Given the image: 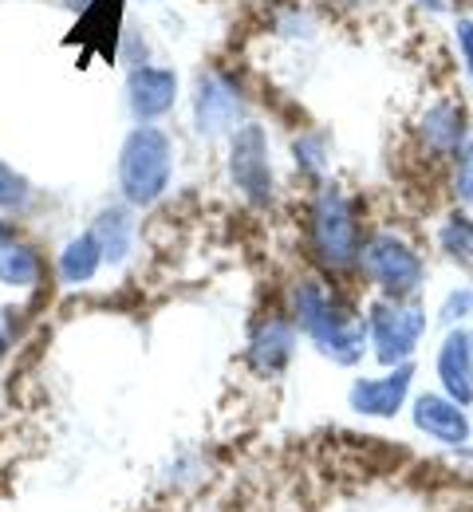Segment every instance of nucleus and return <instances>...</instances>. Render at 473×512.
<instances>
[{"label":"nucleus","instance_id":"f257e3e1","mask_svg":"<svg viewBox=\"0 0 473 512\" xmlns=\"http://www.w3.org/2000/svg\"><path fill=\"white\" fill-rule=\"evenodd\" d=\"M288 316L312 339V347L332 359L336 367H355L371 351L367 343V316L355 312L351 300H343L336 288L320 276H300L288 288Z\"/></svg>","mask_w":473,"mask_h":512},{"label":"nucleus","instance_id":"f03ea898","mask_svg":"<svg viewBox=\"0 0 473 512\" xmlns=\"http://www.w3.org/2000/svg\"><path fill=\"white\" fill-rule=\"evenodd\" d=\"M308 253L324 272H351L359 264V249H363V225H359V205L355 197L339 186H320L312 193L308 205Z\"/></svg>","mask_w":473,"mask_h":512},{"label":"nucleus","instance_id":"7ed1b4c3","mask_svg":"<svg viewBox=\"0 0 473 512\" xmlns=\"http://www.w3.org/2000/svg\"><path fill=\"white\" fill-rule=\"evenodd\" d=\"M355 272L379 292V296H418L426 284V256L418 253L403 233L375 229L363 237Z\"/></svg>","mask_w":473,"mask_h":512},{"label":"nucleus","instance_id":"20e7f679","mask_svg":"<svg viewBox=\"0 0 473 512\" xmlns=\"http://www.w3.org/2000/svg\"><path fill=\"white\" fill-rule=\"evenodd\" d=\"M367 343L383 367H403L430 331V316L418 296H375L367 304Z\"/></svg>","mask_w":473,"mask_h":512},{"label":"nucleus","instance_id":"39448f33","mask_svg":"<svg viewBox=\"0 0 473 512\" xmlns=\"http://www.w3.org/2000/svg\"><path fill=\"white\" fill-rule=\"evenodd\" d=\"M174 174V146L166 130L142 127L127 134L119 150V190L131 205H154Z\"/></svg>","mask_w":473,"mask_h":512},{"label":"nucleus","instance_id":"423d86ee","mask_svg":"<svg viewBox=\"0 0 473 512\" xmlns=\"http://www.w3.org/2000/svg\"><path fill=\"white\" fill-rule=\"evenodd\" d=\"M229 178L233 186L245 193L249 205H272V154L269 134L257 123L233 130V146H229Z\"/></svg>","mask_w":473,"mask_h":512},{"label":"nucleus","instance_id":"0eeeda50","mask_svg":"<svg viewBox=\"0 0 473 512\" xmlns=\"http://www.w3.org/2000/svg\"><path fill=\"white\" fill-rule=\"evenodd\" d=\"M410 422L418 434H426L430 442L450 449L470 446L473 438V422H470V406L454 402L450 394L442 390H426V394H414L410 402Z\"/></svg>","mask_w":473,"mask_h":512},{"label":"nucleus","instance_id":"6e6552de","mask_svg":"<svg viewBox=\"0 0 473 512\" xmlns=\"http://www.w3.org/2000/svg\"><path fill=\"white\" fill-rule=\"evenodd\" d=\"M414 134H418V146L438 158V162H454L458 150L470 142V115L458 99H434L426 103V111L418 115L414 123Z\"/></svg>","mask_w":473,"mask_h":512},{"label":"nucleus","instance_id":"1a4fd4ad","mask_svg":"<svg viewBox=\"0 0 473 512\" xmlns=\"http://www.w3.org/2000/svg\"><path fill=\"white\" fill-rule=\"evenodd\" d=\"M410 383H414V363L403 367H387V375L375 379H355L347 390V406L363 418H395L410 398Z\"/></svg>","mask_w":473,"mask_h":512},{"label":"nucleus","instance_id":"9d476101","mask_svg":"<svg viewBox=\"0 0 473 512\" xmlns=\"http://www.w3.org/2000/svg\"><path fill=\"white\" fill-rule=\"evenodd\" d=\"M434 375L442 383V394L454 402L473 406V339L466 327H450L434 355Z\"/></svg>","mask_w":473,"mask_h":512},{"label":"nucleus","instance_id":"9b49d317","mask_svg":"<svg viewBox=\"0 0 473 512\" xmlns=\"http://www.w3.org/2000/svg\"><path fill=\"white\" fill-rule=\"evenodd\" d=\"M296 335H300V327L292 316H284V312H269L265 320L257 323V331H253V339H249V363H253V371L257 375H280L288 363H292V351H296Z\"/></svg>","mask_w":473,"mask_h":512},{"label":"nucleus","instance_id":"f8f14e48","mask_svg":"<svg viewBox=\"0 0 473 512\" xmlns=\"http://www.w3.org/2000/svg\"><path fill=\"white\" fill-rule=\"evenodd\" d=\"M194 107H198V130L209 134V138L237 130L241 111H245L237 87L229 79H221V75H202L198 79V103Z\"/></svg>","mask_w":473,"mask_h":512},{"label":"nucleus","instance_id":"ddd939ff","mask_svg":"<svg viewBox=\"0 0 473 512\" xmlns=\"http://www.w3.org/2000/svg\"><path fill=\"white\" fill-rule=\"evenodd\" d=\"M127 99L138 123L162 119L178 99V75L170 67H135L127 79Z\"/></svg>","mask_w":473,"mask_h":512},{"label":"nucleus","instance_id":"4468645a","mask_svg":"<svg viewBox=\"0 0 473 512\" xmlns=\"http://www.w3.org/2000/svg\"><path fill=\"white\" fill-rule=\"evenodd\" d=\"M434 245H438V253L446 256L454 268L473 272V213L450 209L438 221V229H434Z\"/></svg>","mask_w":473,"mask_h":512},{"label":"nucleus","instance_id":"2eb2a0df","mask_svg":"<svg viewBox=\"0 0 473 512\" xmlns=\"http://www.w3.org/2000/svg\"><path fill=\"white\" fill-rule=\"evenodd\" d=\"M99 264H103V249H99L95 233H79L60 253V280L64 284H87L99 272Z\"/></svg>","mask_w":473,"mask_h":512},{"label":"nucleus","instance_id":"dca6fc26","mask_svg":"<svg viewBox=\"0 0 473 512\" xmlns=\"http://www.w3.org/2000/svg\"><path fill=\"white\" fill-rule=\"evenodd\" d=\"M91 233H95V241H99V249H103V260H111V264L127 260L135 229H131V217H127L123 209H103Z\"/></svg>","mask_w":473,"mask_h":512},{"label":"nucleus","instance_id":"f3484780","mask_svg":"<svg viewBox=\"0 0 473 512\" xmlns=\"http://www.w3.org/2000/svg\"><path fill=\"white\" fill-rule=\"evenodd\" d=\"M40 272H44V264H40V253L32 245L12 241L0 249V280L8 288H32L40 280Z\"/></svg>","mask_w":473,"mask_h":512},{"label":"nucleus","instance_id":"a211bd4d","mask_svg":"<svg viewBox=\"0 0 473 512\" xmlns=\"http://www.w3.org/2000/svg\"><path fill=\"white\" fill-rule=\"evenodd\" d=\"M292 158H296V170H304L308 178H320L328 170V134L320 130H304L292 138Z\"/></svg>","mask_w":473,"mask_h":512},{"label":"nucleus","instance_id":"6ab92c4d","mask_svg":"<svg viewBox=\"0 0 473 512\" xmlns=\"http://www.w3.org/2000/svg\"><path fill=\"white\" fill-rule=\"evenodd\" d=\"M450 197L458 201V209L473 213V138L450 162Z\"/></svg>","mask_w":473,"mask_h":512},{"label":"nucleus","instance_id":"aec40b11","mask_svg":"<svg viewBox=\"0 0 473 512\" xmlns=\"http://www.w3.org/2000/svg\"><path fill=\"white\" fill-rule=\"evenodd\" d=\"M434 320L442 323L446 331H450V327H470L473 323V284L450 288L446 300L438 304V316H434Z\"/></svg>","mask_w":473,"mask_h":512},{"label":"nucleus","instance_id":"412c9836","mask_svg":"<svg viewBox=\"0 0 473 512\" xmlns=\"http://www.w3.org/2000/svg\"><path fill=\"white\" fill-rule=\"evenodd\" d=\"M454 44H458V56H462V71L473 83V16H458L454 20Z\"/></svg>","mask_w":473,"mask_h":512},{"label":"nucleus","instance_id":"4be33fe9","mask_svg":"<svg viewBox=\"0 0 473 512\" xmlns=\"http://www.w3.org/2000/svg\"><path fill=\"white\" fill-rule=\"evenodd\" d=\"M24 197H28V182L12 166L0 162V205H20Z\"/></svg>","mask_w":473,"mask_h":512},{"label":"nucleus","instance_id":"5701e85b","mask_svg":"<svg viewBox=\"0 0 473 512\" xmlns=\"http://www.w3.org/2000/svg\"><path fill=\"white\" fill-rule=\"evenodd\" d=\"M4 245H12V225L0 217V249H4Z\"/></svg>","mask_w":473,"mask_h":512},{"label":"nucleus","instance_id":"b1692460","mask_svg":"<svg viewBox=\"0 0 473 512\" xmlns=\"http://www.w3.org/2000/svg\"><path fill=\"white\" fill-rule=\"evenodd\" d=\"M4 347H8V335H4V327H0V355H4Z\"/></svg>","mask_w":473,"mask_h":512},{"label":"nucleus","instance_id":"393cba45","mask_svg":"<svg viewBox=\"0 0 473 512\" xmlns=\"http://www.w3.org/2000/svg\"><path fill=\"white\" fill-rule=\"evenodd\" d=\"M450 4H470V0H450Z\"/></svg>","mask_w":473,"mask_h":512},{"label":"nucleus","instance_id":"a878e982","mask_svg":"<svg viewBox=\"0 0 473 512\" xmlns=\"http://www.w3.org/2000/svg\"><path fill=\"white\" fill-rule=\"evenodd\" d=\"M466 331H470V339H473V323H470V327H466Z\"/></svg>","mask_w":473,"mask_h":512},{"label":"nucleus","instance_id":"bb28decb","mask_svg":"<svg viewBox=\"0 0 473 512\" xmlns=\"http://www.w3.org/2000/svg\"><path fill=\"white\" fill-rule=\"evenodd\" d=\"M470 284H473V272H470Z\"/></svg>","mask_w":473,"mask_h":512}]
</instances>
